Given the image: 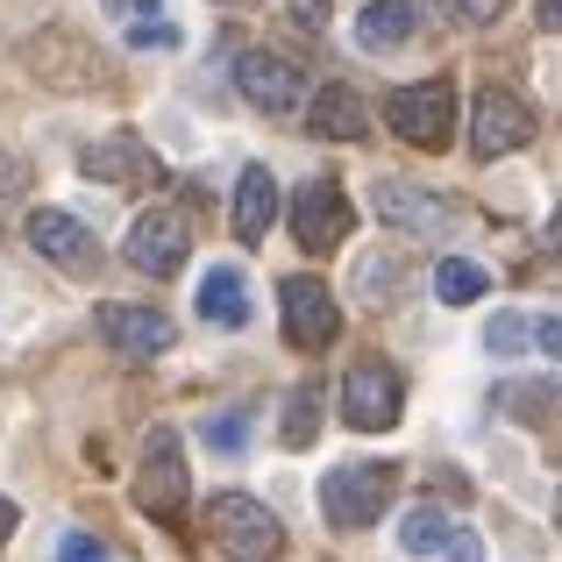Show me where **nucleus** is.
<instances>
[{
    "label": "nucleus",
    "instance_id": "6e6552de",
    "mask_svg": "<svg viewBox=\"0 0 562 562\" xmlns=\"http://www.w3.org/2000/svg\"><path fill=\"white\" fill-rule=\"evenodd\" d=\"M278 314H285V342L292 349H335V335H342V300H335L321 278H285L278 285Z\"/></svg>",
    "mask_w": 562,
    "mask_h": 562
},
{
    "label": "nucleus",
    "instance_id": "7c9ffc66",
    "mask_svg": "<svg viewBox=\"0 0 562 562\" xmlns=\"http://www.w3.org/2000/svg\"><path fill=\"white\" fill-rule=\"evenodd\" d=\"M535 22H541V29H555V36H562V0H535Z\"/></svg>",
    "mask_w": 562,
    "mask_h": 562
},
{
    "label": "nucleus",
    "instance_id": "0eeeda50",
    "mask_svg": "<svg viewBox=\"0 0 562 562\" xmlns=\"http://www.w3.org/2000/svg\"><path fill=\"white\" fill-rule=\"evenodd\" d=\"M122 257L136 263L143 278H179V263L192 257V221L179 206H150V214H136V228L122 235Z\"/></svg>",
    "mask_w": 562,
    "mask_h": 562
},
{
    "label": "nucleus",
    "instance_id": "473e14b6",
    "mask_svg": "<svg viewBox=\"0 0 562 562\" xmlns=\"http://www.w3.org/2000/svg\"><path fill=\"white\" fill-rule=\"evenodd\" d=\"M221 8H263V0H221Z\"/></svg>",
    "mask_w": 562,
    "mask_h": 562
},
{
    "label": "nucleus",
    "instance_id": "72a5a7b5",
    "mask_svg": "<svg viewBox=\"0 0 562 562\" xmlns=\"http://www.w3.org/2000/svg\"><path fill=\"white\" fill-rule=\"evenodd\" d=\"M555 520H562V492H555Z\"/></svg>",
    "mask_w": 562,
    "mask_h": 562
},
{
    "label": "nucleus",
    "instance_id": "39448f33",
    "mask_svg": "<svg viewBox=\"0 0 562 562\" xmlns=\"http://www.w3.org/2000/svg\"><path fill=\"white\" fill-rule=\"evenodd\" d=\"M292 235H300L306 257H335V249L357 235V206L335 179H306L292 192Z\"/></svg>",
    "mask_w": 562,
    "mask_h": 562
},
{
    "label": "nucleus",
    "instance_id": "393cba45",
    "mask_svg": "<svg viewBox=\"0 0 562 562\" xmlns=\"http://www.w3.org/2000/svg\"><path fill=\"white\" fill-rule=\"evenodd\" d=\"M441 14H449L456 29H492L498 14H506V0H441Z\"/></svg>",
    "mask_w": 562,
    "mask_h": 562
},
{
    "label": "nucleus",
    "instance_id": "1a4fd4ad",
    "mask_svg": "<svg viewBox=\"0 0 562 562\" xmlns=\"http://www.w3.org/2000/svg\"><path fill=\"white\" fill-rule=\"evenodd\" d=\"M79 171H86L93 186H122V192L165 186V165H157V150H150L143 136H128V128H114V136L86 143V150H79Z\"/></svg>",
    "mask_w": 562,
    "mask_h": 562
},
{
    "label": "nucleus",
    "instance_id": "c85d7f7f",
    "mask_svg": "<svg viewBox=\"0 0 562 562\" xmlns=\"http://www.w3.org/2000/svg\"><path fill=\"white\" fill-rule=\"evenodd\" d=\"M22 186H29V179H22V157H8V150H0V200H14Z\"/></svg>",
    "mask_w": 562,
    "mask_h": 562
},
{
    "label": "nucleus",
    "instance_id": "dca6fc26",
    "mask_svg": "<svg viewBox=\"0 0 562 562\" xmlns=\"http://www.w3.org/2000/svg\"><path fill=\"white\" fill-rule=\"evenodd\" d=\"M420 36V0H371L357 14V43L363 50H406Z\"/></svg>",
    "mask_w": 562,
    "mask_h": 562
},
{
    "label": "nucleus",
    "instance_id": "20e7f679",
    "mask_svg": "<svg viewBox=\"0 0 562 562\" xmlns=\"http://www.w3.org/2000/svg\"><path fill=\"white\" fill-rule=\"evenodd\" d=\"M384 122H392V136L413 143V150H449L456 143V79L398 86V93L384 100Z\"/></svg>",
    "mask_w": 562,
    "mask_h": 562
},
{
    "label": "nucleus",
    "instance_id": "bb28decb",
    "mask_svg": "<svg viewBox=\"0 0 562 562\" xmlns=\"http://www.w3.org/2000/svg\"><path fill=\"white\" fill-rule=\"evenodd\" d=\"M441 555H449V562H484V535L456 520V527H449V541H441Z\"/></svg>",
    "mask_w": 562,
    "mask_h": 562
},
{
    "label": "nucleus",
    "instance_id": "b1692460",
    "mask_svg": "<svg viewBox=\"0 0 562 562\" xmlns=\"http://www.w3.org/2000/svg\"><path fill=\"white\" fill-rule=\"evenodd\" d=\"M57 562H122L100 535H86V527H71V535H57Z\"/></svg>",
    "mask_w": 562,
    "mask_h": 562
},
{
    "label": "nucleus",
    "instance_id": "ddd939ff",
    "mask_svg": "<svg viewBox=\"0 0 562 562\" xmlns=\"http://www.w3.org/2000/svg\"><path fill=\"white\" fill-rule=\"evenodd\" d=\"M235 93L257 114H292L306 100V79H300V65L278 57V50H243L235 57Z\"/></svg>",
    "mask_w": 562,
    "mask_h": 562
},
{
    "label": "nucleus",
    "instance_id": "a878e982",
    "mask_svg": "<svg viewBox=\"0 0 562 562\" xmlns=\"http://www.w3.org/2000/svg\"><path fill=\"white\" fill-rule=\"evenodd\" d=\"M527 349L562 363V314H527Z\"/></svg>",
    "mask_w": 562,
    "mask_h": 562
},
{
    "label": "nucleus",
    "instance_id": "4468645a",
    "mask_svg": "<svg viewBox=\"0 0 562 562\" xmlns=\"http://www.w3.org/2000/svg\"><path fill=\"white\" fill-rule=\"evenodd\" d=\"M371 200H378L384 228H398V235H449V228H456V200H441V192H420V186L378 179Z\"/></svg>",
    "mask_w": 562,
    "mask_h": 562
},
{
    "label": "nucleus",
    "instance_id": "aec40b11",
    "mask_svg": "<svg viewBox=\"0 0 562 562\" xmlns=\"http://www.w3.org/2000/svg\"><path fill=\"white\" fill-rule=\"evenodd\" d=\"M449 527H456V520H449L441 506H413L406 520H398V549H406V555H441Z\"/></svg>",
    "mask_w": 562,
    "mask_h": 562
},
{
    "label": "nucleus",
    "instance_id": "9d476101",
    "mask_svg": "<svg viewBox=\"0 0 562 562\" xmlns=\"http://www.w3.org/2000/svg\"><path fill=\"white\" fill-rule=\"evenodd\" d=\"M527 136H535V114H527V100L506 93V86H484L477 108H470V150H477L484 165H498V157H513Z\"/></svg>",
    "mask_w": 562,
    "mask_h": 562
},
{
    "label": "nucleus",
    "instance_id": "f8f14e48",
    "mask_svg": "<svg viewBox=\"0 0 562 562\" xmlns=\"http://www.w3.org/2000/svg\"><path fill=\"white\" fill-rule=\"evenodd\" d=\"M93 328H100V342H108V349H122V357H136V363L165 357V349L179 342V328H171L165 306H128V300H108L93 314Z\"/></svg>",
    "mask_w": 562,
    "mask_h": 562
},
{
    "label": "nucleus",
    "instance_id": "412c9836",
    "mask_svg": "<svg viewBox=\"0 0 562 562\" xmlns=\"http://www.w3.org/2000/svg\"><path fill=\"white\" fill-rule=\"evenodd\" d=\"M278 427H285V449H306V441L321 435V384L314 378L285 398V420H278Z\"/></svg>",
    "mask_w": 562,
    "mask_h": 562
},
{
    "label": "nucleus",
    "instance_id": "423d86ee",
    "mask_svg": "<svg viewBox=\"0 0 562 562\" xmlns=\"http://www.w3.org/2000/svg\"><path fill=\"white\" fill-rule=\"evenodd\" d=\"M398 406H406V384L384 357H357L342 378V420L357 427V435H384V427H398Z\"/></svg>",
    "mask_w": 562,
    "mask_h": 562
},
{
    "label": "nucleus",
    "instance_id": "6ab92c4d",
    "mask_svg": "<svg viewBox=\"0 0 562 562\" xmlns=\"http://www.w3.org/2000/svg\"><path fill=\"white\" fill-rule=\"evenodd\" d=\"M435 292H441V306H477L484 292H492V271H484L477 257H441L435 263Z\"/></svg>",
    "mask_w": 562,
    "mask_h": 562
},
{
    "label": "nucleus",
    "instance_id": "5701e85b",
    "mask_svg": "<svg viewBox=\"0 0 562 562\" xmlns=\"http://www.w3.org/2000/svg\"><path fill=\"white\" fill-rule=\"evenodd\" d=\"M249 441V413L235 406V413H214V420H206V449H221V456H235Z\"/></svg>",
    "mask_w": 562,
    "mask_h": 562
},
{
    "label": "nucleus",
    "instance_id": "9b49d317",
    "mask_svg": "<svg viewBox=\"0 0 562 562\" xmlns=\"http://www.w3.org/2000/svg\"><path fill=\"white\" fill-rule=\"evenodd\" d=\"M29 249H36L43 263H57V271H71V278H93L100 257H108V249L86 235V221L65 214V206H36V214H29Z\"/></svg>",
    "mask_w": 562,
    "mask_h": 562
},
{
    "label": "nucleus",
    "instance_id": "7ed1b4c3",
    "mask_svg": "<svg viewBox=\"0 0 562 562\" xmlns=\"http://www.w3.org/2000/svg\"><path fill=\"white\" fill-rule=\"evenodd\" d=\"M128 498H136V513H143V520H157V527H179V520H186L192 470H186V441H179V427H150Z\"/></svg>",
    "mask_w": 562,
    "mask_h": 562
},
{
    "label": "nucleus",
    "instance_id": "f03ea898",
    "mask_svg": "<svg viewBox=\"0 0 562 562\" xmlns=\"http://www.w3.org/2000/svg\"><path fill=\"white\" fill-rule=\"evenodd\" d=\"M206 541L228 562H278L285 555V520L249 492H214L206 498Z\"/></svg>",
    "mask_w": 562,
    "mask_h": 562
},
{
    "label": "nucleus",
    "instance_id": "4be33fe9",
    "mask_svg": "<svg viewBox=\"0 0 562 562\" xmlns=\"http://www.w3.org/2000/svg\"><path fill=\"white\" fill-rule=\"evenodd\" d=\"M484 349H492V357H520L527 349V314H492L484 321Z\"/></svg>",
    "mask_w": 562,
    "mask_h": 562
},
{
    "label": "nucleus",
    "instance_id": "2f4dec72",
    "mask_svg": "<svg viewBox=\"0 0 562 562\" xmlns=\"http://www.w3.org/2000/svg\"><path fill=\"white\" fill-rule=\"evenodd\" d=\"M549 243H555V257H562V206H555V221H549Z\"/></svg>",
    "mask_w": 562,
    "mask_h": 562
},
{
    "label": "nucleus",
    "instance_id": "a211bd4d",
    "mask_svg": "<svg viewBox=\"0 0 562 562\" xmlns=\"http://www.w3.org/2000/svg\"><path fill=\"white\" fill-rule=\"evenodd\" d=\"M363 128L371 122H363V93L357 86H321L314 93V136L321 143H357Z\"/></svg>",
    "mask_w": 562,
    "mask_h": 562
},
{
    "label": "nucleus",
    "instance_id": "2eb2a0df",
    "mask_svg": "<svg viewBox=\"0 0 562 562\" xmlns=\"http://www.w3.org/2000/svg\"><path fill=\"white\" fill-rule=\"evenodd\" d=\"M228 221H235V243H263L278 221V179L263 165H243L235 179V200H228Z\"/></svg>",
    "mask_w": 562,
    "mask_h": 562
},
{
    "label": "nucleus",
    "instance_id": "cd10ccee",
    "mask_svg": "<svg viewBox=\"0 0 562 562\" xmlns=\"http://www.w3.org/2000/svg\"><path fill=\"white\" fill-rule=\"evenodd\" d=\"M100 8H108L114 22H128V29H136V22H157V0H100Z\"/></svg>",
    "mask_w": 562,
    "mask_h": 562
},
{
    "label": "nucleus",
    "instance_id": "f3484780",
    "mask_svg": "<svg viewBox=\"0 0 562 562\" xmlns=\"http://www.w3.org/2000/svg\"><path fill=\"white\" fill-rule=\"evenodd\" d=\"M200 321H214V328H249V278L235 271V263H214V271L200 278Z\"/></svg>",
    "mask_w": 562,
    "mask_h": 562
},
{
    "label": "nucleus",
    "instance_id": "f257e3e1",
    "mask_svg": "<svg viewBox=\"0 0 562 562\" xmlns=\"http://www.w3.org/2000/svg\"><path fill=\"white\" fill-rule=\"evenodd\" d=\"M398 484H406V470L384 463V456H363V463H335L328 477H321V513H328V527L357 535V527H378L384 513H392Z\"/></svg>",
    "mask_w": 562,
    "mask_h": 562
},
{
    "label": "nucleus",
    "instance_id": "c756f323",
    "mask_svg": "<svg viewBox=\"0 0 562 562\" xmlns=\"http://www.w3.org/2000/svg\"><path fill=\"white\" fill-rule=\"evenodd\" d=\"M14 527H22V506H14V498L0 492V549H8V541H14Z\"/></svg>",
    "mask_w": 562,
    "mask_h": 562
}]
</instances>
